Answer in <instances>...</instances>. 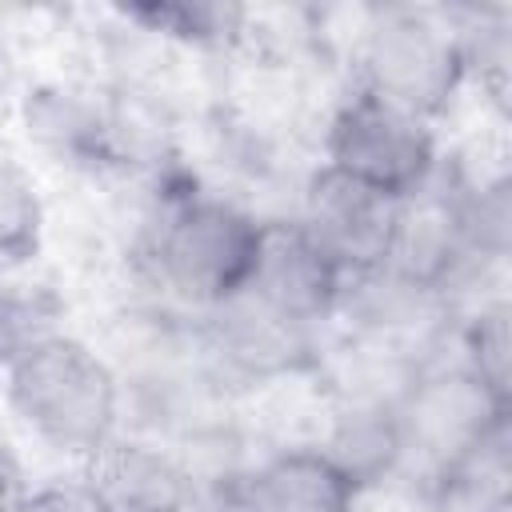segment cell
Instances as JSON below:
<instances>
[{
  "instance_id": "6da1fadb",
  "label": "cell",
  "mask_w": 512,
  "mask_h": 512,
  "mask_svg": "<svg viewBox=\"0 0 512 512\" xmlns=\"http://www.w3.org/2000/svg\"><path fill=\"white\" fill-rule=\"evenodd\" d=\"M4 400L56 456L92 460L120 436V372L88 340L44 328L4 348Z\"/></svg>"
},
{
  "instance_id": "7a4b0ae2",
  "label": "cell",
  "mask_w": 512,
  "mask_h": 512,
  "mask_svg": "<svg viewBox=\"0 0 512 512\" xmlns=\"http://www.w3.org/2000/svg\"><path fill=\"white\" fill-rule=\"evenodd\" d=\"M264 224L224 192L164 184L140 232V264L168 300L208 312L248 288Z\"/></svg>"
},
{
  "instance_id": "3957f363",
  "label": "cell",
  "mask_w": 512,
  "mask_h": 512,
  "mask_svg": "<svg viewBox=\"0 0 512 512\" xmlns=\"http://www.w3.org/2000/svg\"><path fill=\"white\" fill-rule=\"evenodd\" d=\"M352 72V88L436 124L468 84V60L452 8H368L352 40Z\"/></svg>"
},
{
  "instance_id": "277c9868",
  "label": "cell",
  "mask_w": 512,
  "mask_h": 512,
  "mask_svg": "<svg viewBox=\"0 0 512 512\" xmlns=\"http://www.w3.org/2000/svg\"><path fill=\"white\" fill-rule=\"evenodd\" d=\"M320 152H324V160H320L324 168H332L388 200L416 196L444 168L436 124L416 112H404L364 88H348L332 104V112L324 120Z\"/></svg>"
},
{
  "instance_id": "5b68a950",
  "label": "cell",
  "mask_w": 512,
  "mask_h": 512,
  "mask_svg": "<svg viewBox=\"0 0 512 512\" xmlns=\"http://www.w3.org/2000/svg\"><path fill=\"white\" fill-rule=\"evenodd\" d=\"M396 216H400V200H388L320 164L304 180L292 224L332 260V268L348 284H356L388 268Z\"/></svg>"
},
{
  "instance_id": "8992f818",
  "label": "cell",
  "mask_w": 512,
  "mask_h": 512,
  "mask_svg": "<svg viewBox=\"0 0 512 512\" xmlns=\"http://www.w3.org/2000/svg\"><path fill=\"white\" fill-rule=\"evenodd\" d=\"M244 292L256 296L276 316L316 332L324 320L340 312L348 280L292 220H268L260 260Z\"/></svg>"
},
{
  "instance_id": "52a82bcc",
  "label": "cell",
  "mask_w": 512,
  "mask_h": 512,
  "mask_svg": "<svg viewBox=\"0 0 512 512\" xmlns=\"http://www.w3.org/2000/svg\"><path fill=\"white\" fill-rule=\"evenodd\" d=\"M356 480L320 448H280L220 488V512H356Z\"/></svg>"
},
{
  "instance_id": "ba28073f",
  "label": "cell",
  "mask_w": 512,
  "mask_h": 512,
  "mask_svg": "<svg viewBox=\"0 0 512 512\" xmlns=\"http://www.w3.org/2000/svg\"><path fill=\"white\" fill-rule=\"evenodd\" d=\"M204 316V352L216 360L220 372L244 376V380H272L300 368L312 352L308 328L276 316L256 296L240 292L224 300L220 308L200 312Z\"/></svg>"
},
{
  "instance_id": "9c48e42d",
  "label": "cell",
  "mask_w": 512,
  "mask_h": 512,
  "mask_svg": "<svg viewBox=\"0 0 512 512\" xmlns=\"http://www.w3.org/2000/svg\"><path fill=\"white\" fill-rule=\"evenodd\" d=\"M84 480L96 488L108 512H188L196 500L192 468L156 440L116 436L88 460Z\"/></svg>"
},
{
  "instance_id": "30bf717a",
  "label": "cell",
  "mask_w": 512,
  "mask_h": 512,
  "mask_svg": "<svg viewBox=\"0 0 512 512\" xmlns=\"http://www.w3.org/2000/svg\"><path fill=\"white\" fill-rule=\"evenodd\" d=\"M44 240V196L32 172L0 152V276L24 268Z\"/></svg>"
},
{
  "instance_id": "8fae6325",
  "label": "cell",
  "mask_w": 512,
  "mask_h": 512,
  "mask_svg": "<svg viewBox=\"0 0 512 512\" xmlns=\"http://www.w3.org/2000/svg\"><path fill=\"white\" fill-rule=\"evenodd\" d=\"M460 364L496 396L508 404V308L504 300H484L460 328Z\"/></svg>"
},
{
  "instance_id": "7c38bea8",
  "label": "cell",
  "mask_w": 512,
  "mask_h": 512,
  "mask_svg": "<svg viewBox=\"0 0 512 512\" xmlns=\"http://www.w3.org/2000/svg\"><path fill=\"white\" fill-rule=\"evenodd\" d=\"M12 512H108L88 480H52L40 488H24Z\"/></svg>"
},
{
  "instance_id": "4fadbf2b",
  "label": "cell",
  "mask_w": 512,
  "mask_h": 512,
  "mask_svg": "<svg viewBox=\"0 0 512 512\" xmlns=\"http://www.w3.org/2000/svg\"><path fill=\"white\" fill-rule=\"evenodd\" d=\"M20 496H24V484H20V468H16V460L8 456V448L0 444V512H12Z\"/></svg>"
},
{
  "instance_id": "5bb4252c",
  "label": "cell",
  "mask_w": 512,
  "mask_h": 512,
  "mask_svg": "<svg viewBox=\"0 0 512 512\" xmlns=\"http://www.w3.org/2000/svg\"><path fill=\"white\" fill-rule=\"evenodd\" d=\"M0 68H4V52H0Z\"/></svg>"
}]
</instances>
